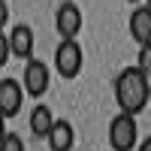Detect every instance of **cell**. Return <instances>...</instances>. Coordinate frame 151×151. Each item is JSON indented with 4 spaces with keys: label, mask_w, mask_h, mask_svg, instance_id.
<instances>
[{
    "label": "cell",
    "mask_w": 151,
    "mask_h": 151,
    "mask_svg": "<svg viewBox=\"0 0 151 151\" xmlns=\"http://www.w3.org/2000/svg\"><path fill=\"white\" fill-rule=\"evenodd\" d=\"M6 133H9V130H6V118L0 115V142H3V136H6Z\"/></svg>",
    "instance_id": "2e32d148"
},
{
    "label": "cell",
    "mask_w": 151,
    "mask_h": 151,
    "mask_svg": "<svg viewBox=\"0 0 151 151\" xmlns=\"http://www.w3.org/2000/svg\"><path fill=\"white\" fill-rule=\"evenodd\" d=\"M148 103H151V88H148Z\"/></svg>",
    "instance_id": "d6986e66"
},
{
    "label": "cell",
    "mask_w": 151,
    "mask_h": 151,
    "mask_svg": "<svg viewBox=\"0 0 151 151\" xmlns=\"http://www.w3.org/2000/svg\"><path fill=\"white\" fill-rule=\"evenodd\" d=\"M48 85H52V70H48L45 60H40V58L24 60V73H21L24 94H30L33 100H40V97L48 94Z\"/></svg>",
    "instance_id": "277c9868"
},
{
    "label": "cell",
    "mask_w": 151,
    "mask_h": 151,
    "mask_svg": "<svg viewBox=\"0 0 151 151\" xmlns=\"http://www.w3.org/2000/svg\"><path fill=\"white\" fill-rule=\"evenodd\" d=\"M45 142H48L52 151H73V145H76V130H73V124H70L67 118H58Z\"/></svg>",
    "instance_id": "9c48e42d"
},
{
    "label": "cell",
    "mask_w": 151,
    "mask_h": 151,
    "mask_svg": "<svg viewBox=\"0 0 151 151\" xmlns=\"http://www.w3.org/2000/svg\"><path fill=\"white\" fill-rule=\"evenodd\" d=\"M85 67V52L79 40H60V45L55 48V70L60 79H76Z\"/></svg>",
    "instance_id": "3957f363"
},
{
    "label": "cell",
    "mask_w": 151,
    "mask_h": 151,
    "mask_svg": "<svg viewBox=\"0 0 151 151\" xmlns=\"http://www.w3.org/2000/svg\"><path fill=\"white\" fill-rule=\"evenodd\" d=\"M0 151H24V139L18 133H6L3 142H0Z\"/></svg>",
    "instance_id": "7c38bea8"
},
{
    "label": "cell",
    "mask_w": 151,
    "mask_h": 151,
    "mask_svg": "<svg viewBox=\"0 0 151 151\" xmlns=\"http://www.w3.org/2000/svg\"><path fill=\"white\" fill-rule=\"evenodd\" d=\"M127 3H142V0H127Z\"/></svg>",
    "instance_id": "e0dca14e"
},
{
    "label": "cell",
    "mask_w": 151,
    "mask_h": 151,
    "mask_svg": "<svg viewBox=\"0 0 151 151\" xmlns=\"http://www.w3.org/2000/svg\"><path fill=\"white\" fill-rule=\"evenodd\" d=\"M127 30L136 45H151V6H136L130 12Z\"/></svg>",
    "instance_id": "52a82bcc"
},
{
    "label": "cell",
    "mask_w": 151,
    "mask_h": 151,
    "mask_svg": "<svg viewBox=\"0 0 151 151\" xmlns=\"http://www.w3.org/2000/svg\"><path fill=\"white\" fill-rule=\"evenodd\" d=\"M136 67H139L148 79H151V45H139V55H136Z\"/></svg>",
    "instance_id": "8fae6325"
},
{
    "label": "cell",
    "mask_w": 151,
    "mask_h": 151,
    "mask_svg": "<svg viewBox=\"0 0 151 151\" xmlns=\"http://www.w3.org/2000/svg\"><path fill=\"white\" fill-rule=\"evenodd\" d=\"M82 9L73 3V0H64L58 9H55V30L60 33V40H79L82 33Z\"/></svg>",
    "instance_id": "5b68a950"
},
{
    "label": "cell",
    "mask_w": 151,
    "mask_h": 151,
    "mask_svg": "<svg viewBox=\"0 0 151 151\" xmlns=\"http://www.w3.org/2000/svg\"><path fill=\"white\" fill-rule=\"evenodd\" d=\"M9 58H12V52H9V36L0 30V67H6Z\"/></svg>",
    "instance_id": "4fadbf2b"
},
{
    "label": "cell",
    "mask_w": 151,
    "mask_h": 151,
    "mask_svg": "<svg viewBox=\"0 0 151 151\" xmlns=\"http://www.w3.org/2000/svg\"><path fill=\"white\" fill-rule=\"evenodd\" d=\"M33 45H36V40H33V30L27 24H15V27L9 30V52H12V58L30 60Z\"/></svg>",
    "instance_id": "ba28073f"
},
{
    "label": "cell",
    "mask_w": 151,
    "mask_h": 151,
    "mask_svg": "<svg viewBox=\"0 0 151 151\" xmlns=\"http://www.w3.org/2000/svg\"><path fill=\"white\" fill-rule=\"evenodd\" d=\"M136 151H151V136H145V139L136 145Z\"/></svg>",
    "instance_id": "9a60e30c"
},
{
    "label": "cell",
    "mask_w": 151,
    "mask_h": 151,
    "mask_svg": "<svg viewBox=\"0 0 151 151\" xmlns=\"http://www.w3.org/2000/svg\"><path fill=\"white\" fill-rule=\"evenodd\" d=\"M136 145H139L136 118L127 115V112H118V115L109 121V148L112 151H136Z\"/></svg>",
    "instance_id": "7a4b0ae2"
},
{
    "label": "cell",
    "mask_w": 151,
    "mask_h": 151,
    "mask_svg": "<svg viewBox=\"0 0 151 151\" xmlns=\"http://www.w3.org/2000/svg\"><path fill=\"white\" fill-rule=\"evenodd\" d=\"M24 103V88L15 79H0V115L3 118H15Z\"/></svg>",
    "instance_id": "8992f818"
},
{
    "label": "cell",
    "mask_w": 151,
    "mask_h": 151,
    "mask_svg": "<svg viewBox=\"0 0 151 151\" xmlns=\"http://www.w3.org/2000/svg\"><path fill=\"white\" fill-rule=\"evenodd\" d=\"M6 21H9V6H6V0H0V30L6 27Z\"/></svg>",
    "instance_id": "5bb4252c"
},
{
    "label": "cell",
    "mask_w": 151,
    "mask_h": 151,
    "mask_svg": "<svg viewBox=\"0 0 151 151\" xmlns=\"http://www.w3.org/2000/svg\"><path fill=\"white\" fill-rule=\"evenodd\" d=\"M142 3H145V6H151V0H142Z\"/></svg>",
    "instance_id": "ac0fdd59"
},
{
    "label": "cell",
    "mask_w": 151,
    "mask_h": 151,
    "mask_svg": "<svg viewBox=\"0 0 151 151\" xmlns=\"http://www.w3.org/2000/svg\"><path fill=\"white\" fill-rule=\"evenodd\" d=\"M55 121H58V118L52 115V109H48L45 103L33 106V112H30V136H36V139H48Z\"/></svg>",
    "instance_id": "30bf717a"
},
{
    "label": "cell",
    "mask_w": 151,
    "mask_h": 151,
    "mask_svg": "<svg viewBox=\"0 0 151 151\" xmlns=\"http://www.w3.org/2000/svg\"><path fill=\"white\" fill-rule=\"evenodd\" d=\"M148 88H151V79L139 70V67H124L118 76H115V103H118V112H127V115H139V112L148 106Z\"/></svg>",
    "instance_id": "6da1fadb"
}]
</instances>
